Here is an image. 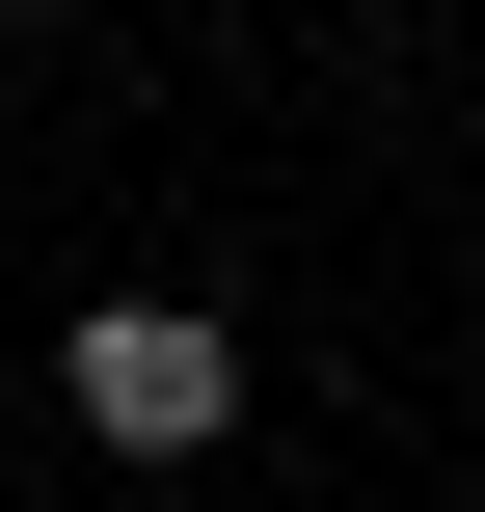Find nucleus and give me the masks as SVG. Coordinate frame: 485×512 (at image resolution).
Segmentation results:
<instances>
[{"label": "nucleus", "mask_w": 485, "mask_h": 512, "mask_svg": "<svg viewBox=\"0 0 485 512\" xmlns=\"http://www.w3.org/2000/svg\"><path fill=\"white\" fill-rule=\"evenodd\" d=\"M54 405H81L108 459L189 486V459L243 432V324H189V297H81V324H54Z\"/></svg>", "instance_id": "nucleus-1"}]
</instances>
